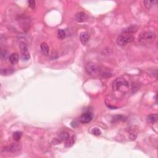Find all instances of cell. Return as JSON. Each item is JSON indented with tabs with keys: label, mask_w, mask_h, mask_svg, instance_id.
I'll return each instance as SVG.
<instances>
[{
	"label": "cell",
	"mask_w": 158,
	"mask_h": 158,
	"mask_svg": "<svg viewBox=\"0 0 158 158\" xmlns=\"http://www.w3.org/2000/svg\"><path fill=\"white\" fill-rule=\"evenodd\" d=\"M129 88V83L124 78H117L114 82L112 85V88L114 91L124 93L126 92Z\"/></svg>",
	"instance_id": "cell-1"
},
{
	"label": "cell",
	"mask_w": 158,
	"mask_h": 158,
	"mask_svg": "<svg viewBox=\"0 0 158 158\" xmlns=\"http://www.w3.org/2000/svg\"><path fill=\"white\" fill-rule=\"evenodd\" d=\"M156 38V34L152 32H144L139 35L138 40L142 43H150Z\"/></svg>",
	"instance_id": "cell-2"
},
{
	"label": "cell",
	"mask_w": 158,
	"mask_h": 158,
	"mask_svg": "<svg viewBox=\"0 0 158 158\" xmlns=\"http://www.w3.org/2000/svg\"><path fill=\"white\" fill-rule=\"evenodd\" d=\"M134 40V37L129 34H122L117 38V43L120 46H125L128 43H131Z\"/></svg>",
	"instance_id": "cell-3"
},
{
	"label": "cell",
	"mask_w": 158,
	"mask_h": 158,
	"mask_svg": "<svg viewBox=\"0 0 158 158\" xmlns=\"http://www.w3.org/2000/svg\"><path fill=\"white\" fill-rule=\"evenodd\" d=\"M85 69L87 72L92 76H97L100 74L101 72L100 67L97 64L92 63L87 64Z\"/></svg>",
	"instance_id": "cell-4"
},
{
	"label": "cell",
	"mask_w": 158,
	"mask_h": 158,
	"mask_svg": "<svg viewBox=\"0 0 158 158\" xmlns=\"http://www.w3.org/2000/svg\"><path fill=\"white\" fill-rule=\"evenodd\" d=\"M19 48L21 51V58L23 61H27L30 59V56L29 52L28 46L25 42H20L19 44Z\"/></svg>",
	"instance_id": "cell-5"
},
{
	"label": "cell",
	"mask_w": 158,
	"mask_h": 158,
	"mask_svg": "<svg viewBox=\"0 0 158 158\" xmlns=\"http://www.w3.org/2000/svg\"><path fill=\"white\" fill-rule=\"evenodd\" d=\"M93 119V115L90 112H85L81 115L80 121L83 123H88Z\"/></svg>",
	"instance_id": "cell-6"
},
{
	"label": "cell",
	"mask_w": 158,
	"mask_h": 158,
	"mask_svg": "<svg viewBox=\"0 0 158 158\" xmlns=\"http://www.w3.org/2000/svg\"><path fill=\"white\" fill-rule=\"evenodd\" d=\"M87 19H88V15L84 12H79L75 15V21L79 23L85 22Z\"/></svg>",
	"instance_id": "cell-7"
},
{
	"label": "cell",
	"mask_w": 158,
	"mask_h": 158,
	"mask_svg": "<svg viewBox=\"0 0 158 158\" xmlns=\"http://www.w3.org/2000/svg\"><path fill=\"white\" fill-rule=\"evenodd\" d=\"M20 145L18 143H12L8 146L4 148V150L6 151L10 152V153H16L18 152L20 150Z\"/></svg>",
	"instance_id": "cell-8"
},
{
	"label": "cell",
	"mask_w": 158,
	"mask_h": 158,
	"mask_svg": "<svg viewBox=\"0 0 158 158\" xmlns=\"http://www.w3.org/2000/svg\"><path fill=\"white\" fill-rule=\"evenodd\" d=\"M89 35L87 32H82L80 35V42L83 45H86L87 43H88V41H89Z\"/></svg>",
	"instance_id": "cell-9"
},
{
	"label": "cell",
	"mask_w": 158,
	"mask_h": 158,
	"mask_svg": "<svg viewBox=\"0 0 158 158\" xmlns=\"http://www.w3.org/2000/svg\"><path fill=\"white\" fill-rule=\"evenodd\" d=\"M19 59V56L18 53H13L11 56H9V63L12 65H15L18 63Z\"/></svg>",
	"instance_id": "cell-10"
},
{
	"label": "cell",
	"mask_w": 158,
	"mask_h": 158,
	"mask_svg": "<svg viewBox=\"0 0 158 158\" xmlns=\"http://www.w3.org/2000/svg\"><path fill=\"white\" fill-rule=\"evenodd\" d=\"M137 29H138V27L137 26H135V25H132V26H130L127 27V28L123 29L122 30V33H125V34H130L134 33V32H135L137 30Z\"/></svg>",
	"instance_id": "cell-11"
},
{
	"label": "cell",
	"mask_w": 158,
	"mask_h": 158,
	"mask_svg": "<svg viewBox=\"0 0 158 158\" xmlns=\"http://www.w3.org/2000/svg\"><path fill=\"white\" fill-rule=\"evenodd\" d=\"M75 137L74 136L70 137L67 140L65 141V146L66 147L69 148L71 147L72 146H73L74 144L75 143Z\"/></svg>",
	"instance_id": "cell-12"
},
{
	"label": "cell",
	"mask_w": 158,
	"mask_h": 158,
	"mask_svg": "<svg viewBox=\"0 0 158 158\" xmlns=\"http://www.w3.org/2000/svg\"><path fill=\"white\" fill-rule=\"evenodd\" d=\"M14 70L13 69H9V68H2L1 69V74L2 75H9L14 73Z\"/></svg>",
	"instance_id": "cell-13"
},
{
	"label": "cell",
	"mask_w": 158,
	"mask_h": 158,
	"mask_svg": "<svg viewBox=\"0 0 158 158\" xmlns=\"http://www.w3.org/2000/svg\"><path fill=\"white\" fill-rule=\"evenodd\" d=\"M157 114H151L148 116L147 122L149 123H154L157 121Z\"/></svg>",
	"instance_id": "cell-14"
},
{
	"label": "cell",
	"mask_w": 158,
	"mask_h": 158,
	"mask_svg": "<svg viewBox=\"0 0 158 158\" xmlns=\"http://www.w3.org/2000/svg\"><path fill=\"white\" fill-rule=\"evenodd\" d=\"M40 47L41 51H42L43 54L45 55V56H47V55L49 54V47L48 46V44L45 43H42L41 44Z\"/></svg>",
	"instance_id": "cell-15"
},
{
	"label": "cell",
	"mask_w": 158,
	"mask_h": 158,
	"mask_svg": "<svg viewBox=\"0 0 158 158\" xmlns=\"http://www.w3.org/2000/svg\"><path fill=\"white\" fill-rule=\"evenodd\" d=\"M69 134L67 132H62L61 133V134L59 135V137H58V139L60 140V142H63V141H66L67 140V139L69 138Z\"/></svg>",
	"instance_id": "cell-16"
},
{
	"label": "cell",
	"mask_w": 158,
	"mask_h": 158,
	"mask_svg": "<svg viewBox=\"0 0 158 158\" xmlns=\"http://www.w3.org/2000/svg\"><path fill=\"white\" fill-rule=\"evenodd\" d=\"M125 120H126V118L125 116H122V115H117V116L113 117L112 122H116L118 121H123Z\"/></svg>",
	"instance_id": "cell-17"
},
{
	"label": "cell",
	"mask_w": 158,
	"mask_h": 158,
	"mask_svg": "<svg viewBox=\"0 0 158 158\" xmlns=\"http://www.w3.org/2000/svg\"><path fill=\"white\" fill-rule=\"evenodd\" d=\"M58 37L59 39L63 40L66 37V31L63 29H59L58 31Z\"/></svg>",
	"instance_id": "cell-18"
},
{
	"label": "cell",
	"mask_w": 158,
	"mask_h": 158,
	"mask_svg": "<svg viewBox=\"0 0 158 158\" xmlns=\"http://www.w3.org/2000/svg\"><path fill=\"white\" fill-rule=\"evenodd\" d=\"M22 136V132H21L17 131L13 133V138L14 140L16 141V142L19 141L20 140V138H21Z\"/></svg>",
	"instance_id": "cell-19"
},
{
	"label": "cell",
	"mask_w": 158,
	"mask_h": 158,
	"mask_svg": "<svg viewBox=\"0 0 158 158\" xmlns=\"http://www.w3.org/2000/svg\"><path fill=\"white\" fill-rule=\"evenodd\" d=\"M0 57H1V60L4 61L6 60L8 57V52L6 49H2L1 51V54H0Z\"/></svg>",
	"instance_id": "cell-20"
},
{
	"label": "cell",
	"mask_w": 158,
	"mask_h": 158,
	"mask_svg": "<svg viewBox=\"0 0 158 158\" xmlns=\"http://www.w3.org/2000/svg\"><path fill=\"white\" fill-rule=\"evenodd\" d=\"M144 4H145V6L147 9H150L153 6V5L154 4V3H156V1H144Z\"/></svg>",
	"instance_id": "cell-21"
},
{
	"label": "cell",
	"mask_w": 158,
	"mask_h": 158,
	"mask_svg": "<svg viewBox=\"0 0 158 158\" xmlns=\"http://www.w3.org/2000/svg\"><path fill=\"white\" fill-rule=\"evenodd\" d=\"M92 134H93L94 135L98 136V135H101V132L98 128H93L92 130Z\"/></svg>",
	"instance_id": "cell-22"
},
{
	"label": "cell",
	"mask_w": 158,
	"mask_h": 158,
	"mask_svg": "<svg viewBox=\"0 0 158 158\" xmlns=\"http://www.w3.org/2000/svg\"><path fill=\"white\" fill-rule=\"evenodd\" d=\"M29 6L30 8H32V9H34L35 8V5H36V2L34 0H30L29 1Z\"/></svg>",
	"instance_id": "cell-23"
},
{
	"label": "cell",
	"mask_w": 158,
	"mask_h": 158,
	"mask_svg": "<svg viewBox=\"0 0 158 158\" xmlns=\"http://www.w3.org/2000/svg\"><path fill=\"white\" fill-rule=\"evenodd\" d=\"M137 133H135V132H130V139H131V140H135V139L137 138Z\"/></svg>",
	"instance_id": "cell-24"
},
{
	"label": "cell",
	"mask_w": 158,
	"mask_h": 158,
	"mask_svg": "<svg viewBox=\"0 0 158 158\" xmlns=\"http://www.w3.org/2000/svg\"><path fill=\"white\" fill-rule=\"evenodd\" d=\"M71 125H72V127H76L77 126V125H78V123L76 121H73L71 123Z\"/></svg>",
	"instance_id": "cell-25"
}]
</instances>
